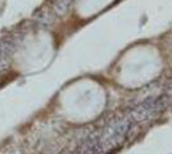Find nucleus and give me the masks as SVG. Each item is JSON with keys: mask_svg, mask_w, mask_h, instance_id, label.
<instances>
[{"mask_svg": "<svg viewBox=\"0 0 172 154\" xmlns=\"http://www.w3.org/2000/svg\"><path fill=\"white\" fill-rule=\"evenodd\" d=\"M131 127L132 119L130 117H118L112 119L99 136L101 154L116 153L127 140V134Z\"/></svg>", "mask_w": 172, "mask_h": 154, "instance_id": "nucleus-1", "label": "nucleus"}, {"mask_svg": "<svg viewBox=\"0 0 172 154\" xmlns=\"http://www.w3.org/2000/svg\"><path fill=\"white\" fill-rule=\"evenodd\" d=\"M171 98L165 94L158 98H148L136 105L130 113V118L137 123L149 122L154 117L159 116L163 110H166L170 105Z\"/></svg>", "mask_w": 172, "mask_h": 154, "instance_id": "nucleus-2", "label": "nucleus"}]
</instances>
